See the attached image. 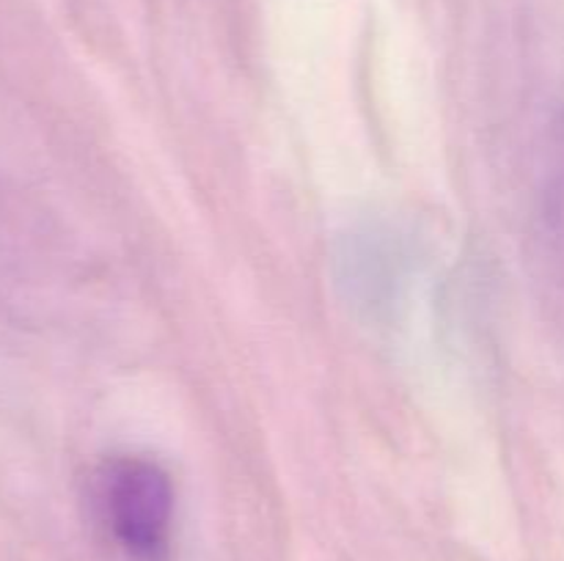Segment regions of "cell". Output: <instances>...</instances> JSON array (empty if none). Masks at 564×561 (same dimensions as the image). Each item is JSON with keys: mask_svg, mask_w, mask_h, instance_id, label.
Instances as JSON below:
<instances>
[{"mask_svg": "<svg viewBox=\"0 0 564 561\" xmlns=\"http://www.w3.org/2000/svg\"><path fill=\"white\" fill-rule=\"evenodd\" d=\"M174 501L171 476L149 457H113L97 473L99 517L130 561H171Z\"/></svg>", "mask_w": 564, "mask_h": 561, "instance_id": "6da1fadb", "label": "cell"}]
</instances>
